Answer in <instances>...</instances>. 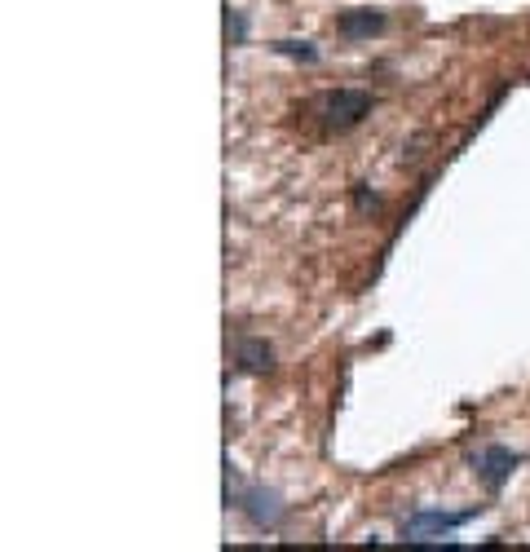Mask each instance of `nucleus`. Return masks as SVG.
Segmentation results:
<instances>
[{"label": "nucleus", "mask_w": 530, "mask_h": 552, "mask_svg": "<svg viewBox=\"0 0 530 552\" xmlns=\"http://www.w3.org/2000/svg\"><path fill=\"white\" fill-rule=\"evenodd\" d=\"M380 27H385L380 9H345V14L336 18V31H341L345 40H367V36H376Z\"/></svg>", "instance_id": "3"}, {"label": "nucleus", "mask_w": 530, "mask_h": 552, "mask_svg": "<svg viewBox=\"0 0 530 552\" xmlns=\"http://www.w3.org/2000/svg\"><path fill=\"white\" fill-rule=\"evenodd\" d=\"M314 111L323 115L327 129L345 133V129H354L363 115H371V93H363V89H332V93H323V98H314Z\"/></svg>", "instance_id": "1"}, {"label": "nucleus", "mask_w": 530, "mask_h": 552, "mask_svg": "<svg viewBox=\"0 0 530 552\" xmlns=\"http://www.w3.org/2000/svg\"><path fill=\"white\" fill-rule=\"evenodd\" d=\"M274 53H288V58H301V62H314L318 58L305 40H274Z\"/></svg>", "instance_id": "7"}, {"label": "nucleus", "mask_w": 530, "mask_h": 552, "mask_svg": "<svg viewBox=\"0 0 530 552\" xmlns=\"http://www.w3.org/2000/svg\"><path fill=\"white\" fill-rule=\"evenodd\" d=\"M239 508L252 517L257 526H279V517H283V508H279V495H270V491H248V495H239Z\"/></svg>", "instance_id": "5"}, {"label": "nucleus", "mask_w": 530, "mask_h": 552, "mask_svg": "<svg viewBox=\"0 0 530 552\" xmlns=\"http://www.w3.org/2000/svg\"><path fill=\"white\" fill-rule=\"evenodd\" d=\"M235 358L243 371H270L274 367V349L265 341H239L235 345Z\"/></svg>", "instance_id": "6"}, {"label": "nucleus", "mask_w": 530, "mask_h": 552, "mask_svg": "<svg viewBox=\"0 0 530 552\" xmlns=\"http://www.w3.org/2000/svg\"><path fill=\"white\" fill-rule=\"evenodd\" d=\"M226 31H230L235 40H243V31H248V27H243V18H239V14H226Z\"/></svg>", "instance_id": "8"}, {"label": "nucleus", "mask_w": 530, "mask_h": 552, "mask_svg": "<svg viewBox=\"0 0 530 552\" xmlns=\"http://www.w3.org/2000/svg\"><path fill=\"white\" fill-rule=\"evenodd\" d=\"M464 517L469 513H416L402 530H407L411 544H420V535H447V530H455Z\"/></svg>", "instance_id": "4"}, {"label": "nucleus", "mask_w": 530, "mask_h": 552, "mask_svg": "<svg viewBox=\"0 0 530 552\" xmlns=\"http://www.w3.org/2000/svg\"><path fill=\"white\" fill-rule=\"evenodd\" d=\"M513 469H517V455L508 447H482L473 455V473L486 491H500L508 477H513Z\"/></svg>", "instance_id": "2"}]
</instances>
